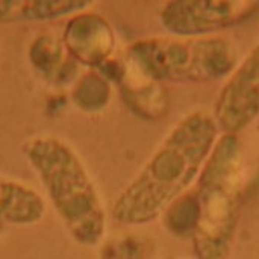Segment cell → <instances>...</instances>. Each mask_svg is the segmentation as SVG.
I'll use <instances>...</instances> for the list:
<instances>
[{"instance_id":"cell-4","label":"cell","mask_w":259,"mask_h":259,"mask_svg":"<svg viewBox=\"0 0 259 259\" xmlns=\"http://www.w3.org/2000/svg\"><path fill=\"white\" fill-rule=\"evenodd\" d=\"M256 12V0H176L164 6L161 21L176 36H203L240 24Z\"/></svg>"},{"instance_id":"cell-3","label":"cell","mask_w":259,"mask_h":259,"mask_svg":"<svg viewBox=\"0 0 259 259\" xmlns=\"http://www.w3.org/2000/svg\"><path fill=\"white\" fill-rule=\"evenodd\" d=\"M240 193V147L235 135H225L212 149L196 193L197 247L214 259L226 250L234 229Z\"/></svg>"},{"instance_id":"cell-2","label":"cell","mask_w":259,"mask_h":259,"mask_svg":"<svg viewBox=\"0 0 259 259\" xmlns=\"http://www.w3.org/2000/svg\"><path fill=\"white\" fill-rule=\"evenodd\" d=\"M140 74L153 82L206 83L228 76L237 50L220 36H162L144 39L129 50Z\"/></svg>"},{"instance_id":"cell-5","label":"cell","mask_w":259,"mask_h":259,"mask_svg":"<svg viewBox=\"0 0 259 259\" xmlns=\"http://www.w3.org/2000/svg\"><path fill=\"white\" fill-rule=\"evenodd\" d=\"M259 114V44L223 87L214 118L226 135H235Z\"/></svg>"},{"instance_id":"cell-1","label":"cell","mask_w":259,"mask_h":259,"mask_svg":"<svg viewBox=\"0 0 259 259\" xmlns=\"http://www.w3.org/2000/svg\"><path fill=\"white\" fill-rule=\"evenodd\" d=\"M217 123L205 111L181 120L114 206L124 223H147L168 211L202 173L215 144Z\"/></svg>"}]
</instances>
